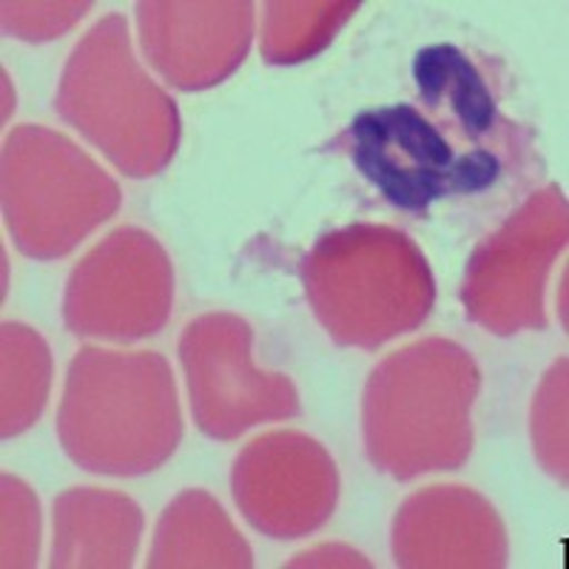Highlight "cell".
Wrapping results in <instances>:
<instances>
[{
	"label": "cell",
	"instance_id": "obj_1",
	"mask_svg": "<svg viewBox=\"0 0 569 569\" xmlns=\"http://www.w3.org/2000/svg\"><path fill=\"white\" fill-rule=\"evenodd\" d=\"M58 436L66 456L103 476H142L174 456L182 416L169 362L154 350L83 348L69 365Z\"/></svg>",
	"mask_w": 569,
	"mask_h": 569
},
{
	"label": "cell",
	"instance_id": "obj_2",
	"mask_svg": "<svg viewBox=\"0 0 569 569\" xmlns=\"http://www.w3.org/2000/svg\"><path fill=\"white\" fill-rule=\"evenodd\" d=\"M481 373L461 345L421 339L373 368L362 399L368 459L396 481L459 470L472 450Z\"/></svg>",
	"mask_w": 569,
	"mask_h": 569
},
{
	"label": "cell",
	"instance_id": "obj_3",
	"mask_svg": "<svg viewBox=\"0 0 569 569\" xmlns=\"http://www.w3.org/2000/svg\"><path fill=\"white\" fill-rule=\"evenodd\" d=\"M305 297L328 337L376 350L419 328L436 302L421 248L390 226H348L313 246L302 262Z\"/></svg>",
	"mask_w": 569,
	"mask_h": 569
},
{
	"label": "cell",
	"instance_id": "obj_4",
	"mask_svg": "<svg viewBox=\"0 0 569 569\" xmlns=\"http://www.w3.org/2000/svg\"><path fill=\"white\" fill-rule=\"evenodd\" d=\"M54 109L129 177L160 174L177 154V106L137 63L123 14L103 18L74 46Z\"/></svg>",
	"mask_w": 569,
	"mask_h": 569
},
{
	"label": "cell",
	"instance_id": "obj_5",
	"mask_svg": "<svg viewBox=\"0 0 569 569\" xmlns=\"http://www.w3.org/2000/svg\"><path fill=\"white\" fill-rule=\"evenodd\" d=\"M353 169L388 200L413 217L436 202L487 194L518 154L472 142L465 131L416 103H390L356 114L333 140Z\"/></svg>",
	"mask_w": 569,
	"mask_h": 569
},
{
	"label": "cell",
	"instance_id": "obj_6",
	"mask_svg": "<svg viewBox=\"0 0 569 569\" xmlns=\"http://www.w3.org/2000/svg\"><path fill=\"white\" fill-rule=\"evenodd\" d=\"M120 208V186L80 146L46 126H20L3 146V213L20 253H71Z\"/></svg>",
	"mask_w": 569,
	"mask_h": 569
},
{
	"label": "cell",
	"instance_id": "obj_7",
	"mask_svg": "<svg viewBox=\"0 0 569 569\" xmlns=\"http://www.w3.org/2000/svg\"><path fill=\"white\" fill-rule=\"evenodd\" d=\"M567 246V200L550 186L481 242L465 271V311L490 333L543 330V284Z\"/></svg>",
	"mask_w": 569,
	"mask_h": 569
},
{
	"label": "cell",
	"instance_id": "obj_8",
	"mask_svg": "<svg viewBox=\"0 0 569 569\" xmlns=\"http://www.w3.org/2000/svg\"><path fill=\"white\" fill-rule=\"evenodd\" d=\"M253 330L233 313H206L180 339L191 413L211 439L233 441L259 421L299 416V393L282 373L253 365Z\"/></svg>",
	"mask_w": 569,
	"mask_h": 569
},
{
	"label": "cell",
	"instance_id": "obj_9",
	"mask_svg": "<svg viewBox=\"0 0 569 569\" xmlns=\"http://www.w3.org/2000/svg\"><path fill=\"white\" fill-rule=\"evenodd\" d=\"M171 302L169 253L142 228H117L69 277L63 317L78 337L134 342L162 330Z\"/></svg>",
	"mask_w": 569,
	"mask_h": 569
},
{
	"label": "cell",
	"instance_id": "obj_10",
	"mask_svg": "<svg viewBox=\"0 0 569 569\" xmlns=\"http://www.w3.org/2000/svg\"><path fill=\"white\" fill-rule=\"evenodd\" d=\"M233 498L248 525L271 538H302L333 516L337 465L297 430L259 436L233 461Z\"/></svg>",
	"mask_w": 569,
	"mask_h": 569
},
{
	"label": "cell",
	"instance_id": "obj_11",
	"mask_svg": "<svg viewBox=\"0 0 569 569\" xmlns=\"http://www.w3.org/2000/svg\"><path fill=\"white\" fill-rule=\"evenodd\" d=\"M142 52L180 91H202L240 69L253 38V3H137Z\"/></svg>",
	"mask_w": 569,
	"mask_h": 569
},
{
	"label": "cell",
	"instance_id": "obj_12",
	"mask_svg": "<svg viewBox=\"0 0 569 569\" xmlns=\"http://www.w3.org/2000/svg\"><path fill=\"white\" fill-rule=\"evenodd\" d=\"M393 558L399 567H505L507 530L470 487H427L396 512Z\"/></svg>",
	"mask_w": 569,
	"mask_h": 569
},
{
	"label": "cell",
	"instance_id": "obj_13",
	"mask_svg": "<svg viewBox=\"0 0 569 569\" xmlns=\"http://www.w3.org/2000/svg\"><path fill=\"white\" fill-rule=\"evenodd\" d=\"M419 106L465 131L472 142L521 154L527 134L501 114L492 83L465 49L436 43L413 58Z\"/></svg>",
	"mask_w": 569,
	"mask_h": 569
},
{
	"label": "cell",
	"instance_id": "obj_14",
	"mask_svg": "<svg viewBox=\"0 0 569 569\" xmlns=\"http://www.w3.org/2000/svg\"><path fill=\"white\" fill-rule=\"evenodd\" d=\"M142 512L129 496L74 487L54 501L52 567H131Z\"/></svg>",
	"mask_w": 569,
	"mask_h": 569
},
{
	"label": "cell",
	"instance_id": "obj_15",
	"mask_svg": "<svg viewBox=\"0 0 569 569\" xmlns=\"http://www.w3.org/2000/svg\"><path fill=\"white\" fill-rule=\"evenodd\" d=\"M253 552L206 490L177 496L154 532L149 567H251Z\"/></svg>",
	"mask_w": 569,
	"mask_h": 569
},
{
	"label": "cell",
	"instance_id": "obj_16",
	"mask_svg": "<svg viewBox=\"0 0 569 569\" xmlns=\"http://www.w3.org/2000/svg\"><path fill=\"white\" fill-rule=\"evenodd\" d=\"M52 359L43 339L18 322L3 325V439L20 436L43 413Z\"/></svg>",
	"mask_w": 569,
	"mask_h": 569
},
{
	"label": "cell",
	"instance_id": "obj_17",
	"mask_svg": "<svg viewBox=\"0 0 569 569\" xmlns=\"http://www.w3.org/2000/svg\"><path fill=\"white\" fill-rule=\"evenodd\" d=\"M359 3H268L262 23V58L273 66L313 58L348 23Z\"/></svg>",
	"mask_w": 569,
	"mask_h": 569
},
{
	"label": "cell",
	"instance_id": "obj_18",
	"mask_svg": "<svg viewBox=\"0 0 569 569\" xmlns=\"http://www.w3.org/2000/svg\"><path fill=\"white\" fill-rule=\"evenodd\" d=\"M563 388H567V359L556 365L547 373L541 393H538L536 405H532V441H536V453L541 465L567 485V439H563V413L558 410L567 408L563 401Z\"/></svg>",
	"mask_w": 569,
	"mask_h": 569
},
{
	"label": "cell",
	"instance_id": "obj_19",
	"mask_svg": "<svg viewBox=\"0 0 569 569\" xmlns=\"http://www.w3.org/2000/svg\"><path fill=\"white\" fill-rule=\"evenodd\" d=\"M40 507L20 479L3 476V567H32L38 561Z\"/></svg>",
	"mask_w": 569,
	"mask_h": 569
},
{
	"label": "cell",
	"instance_id": "obj_20",
	"mask_svg": "<svg viewBox=\"0 0 569 569\" xmlns=\"http://www.w3.org/2000/svg\"><path fill=\"white\" fill-rule=\"evenodd\" d=\"M89 9L91 3H3V29L20 40H52L69 32Z\"/></svg>",
	"mask_w": 569,
	"mask_h": 569
}]
</instances>
